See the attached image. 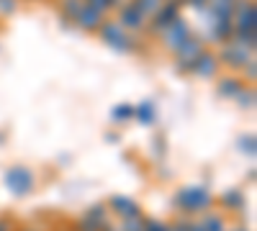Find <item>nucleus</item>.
I'll use <instances>...</instances> for the list:
<instances>
[{
  "mask_svg": "<svg viewBox=\"0 0 257 231\" xmlns=\"http://www.w3.org/2000/svg\"><path fill=\"white\" fill-rule=\"evenodd\" d=\"M100 36V41L105 47H111L113 52H121V54H132L139 49V41L134 34H128L126 29H121L116 21H103L100 29L95 31Z\"/></svg>",
  "mask_w": 257,
  "mask_h": 231,
  "instance_id": "obj_1",
  "label": "nucleus"
},
{
  "mask_svg": "<svg viewBox=\"0 0 257 231\" xmlns=\"http://www.w3.org/2000/svg\"><path fill=\"white\" fill-rule=\"evenodd\" d=\"M185 213H203V211H208L211 208V203H213V198H211V193L206 190V187H201V185H190V187H183V190L178 193V200H175Z\"/></svg>",
  "mask_w": 257,
  "mask_h": 231,
  "instance_id": "obj_2",
  "label": "nucleus"
},
{
  "mask_svg": "<svg viewBox=\"0 0 257 231\" xmlns=\"http://www.w3.org/2000/svg\"><path fill=\"white\" fill-rule=\"evenodd\" d=\"M180 0H162V6L149 16L147 21V31L152 34V36H160L170 24H173L175 18H180Z\"/></svg>",
  "mask_w": 257,
  "mask_h": 231,
  "instance_id": "obj_3",
  "label": "nucleus"
},
{
  "mask_svg": "<svg viewBox=\"0 0 257 231\" xmlns=\"http://www.w3.org/2000/svg\"><path fill=\"white\" fill-rule=\"evenodd\" d=\"M216 57H219V65H221V67H226V70H242L247 62L254 57V52L239 47L237 41H229V44H221V47H219Z\"/></svg>",
  "mask_w": 257,
  "mask_h": 231,
  "instance_id": "obj_4",
  "label": "nucleus"
},
{
  "mask_svg": "<svg viewBox=\"0 0 257 231\" xmlns=\"http://www.w3.org/2000/svg\"><path fill=\"white\" fill-rule=\"evenodd\" d=\"M193 36V29H190V24L180 16V18H175L173 24H170L162 34H160V39H162V44L170 49V52H178L185 41Z\"/></svg>",
  "mask_w": 257,
  "mask_h": 231,
  "instance_id": "obj_5",
  "label": "nucleus"
},
{
  "mask_svg": "<svg viewBox=\"0 0 257 231\" xmlns=\"http://www.w3.org/2000/svg\"><path fill=\"white\" fill-rule=\"evenodd\" d=\"M206 49V44H203V39L198 36V34H193L185 44L175 52V70L180 72V75H185V72H190V67H193V62H196V57L201 54Z\"/></svg>",
  "mask_w": 257,
  "mask_h": 231,
  "instance_id": "obj_6",
  "label": "nucleus"
},
{
  "mask_svg": "<svg viewBox=\"0 0 257 231\" xmlns=\"http://www.w3.org/2000/svg\"><path fill=\"white\" fill-rule=\"evenodd\" d=\"M34 172L29 170V167H21V164H16V167H11V170L6 172V185H8V190L13 193V195H29L31 190H34Z\"/></svg>",
  "mask_w": 257,
  "mask_h": 231,
  "instance_id": "obj_7",
  "label": "nucleus"
},
{
  "mask_svg": "<svg viewBox=\"0 0 257 231\" xmlns=\"http://www.w3.org/2000/svg\"><path fill=\"white\" fill-rule=\"evenodd\" d=\"M147 16L128 0V3H121L118 6V18H116V24L121 26V29H126L128 34H134V31H144L147 29Z\"/></svg>",
  "mask_w": 257,
  "mask_h": 231,
  "instance_id": "obj_8",
  "label": "nucleus"
},
{
  "mask_svg": "<svg viewBox=\"0 0 257 231\" xmlns=\"http://www.w3.org/2000/svg\"><path fill=\"white\" fill-rule=\"evenodd\" d=\"M219 72H221L219 57H216V52H211L208 47L196 57V62H193V67H190V75H196L201 80H211V77H216Z\"/></svg>",
  "mask_w": 257,
  "mask_h": 231,
  "instance_id": "obj_9",
  "label": "nucleus"
},
{
  "mask_svg": "<svg viewBox=\"0 0 257 231\" xmlns=\"http://www.w3.org/2000/svg\"><path fill=\"white\" fill-rule=\"evenodd\" d=\"M203 44H229V41L234 39V24L231 21H208L206 24V34L201 36Z\"/></svg>",
  "mask_w": 257,
  "mask_h": 231,
  "instance_id": "obj_10",
  "label": "nucleus"
},
{
  "mask_svg": "<svg viewBox=\"0 0 257 231\" xmlns=\"http://www.w3.org/2000/svg\"><path fill=\"white\" fill-rule=\"evenodd\" d=\"M103 21H105V13H100V11H95L93 6L85 3V6L77 11V16L72 18V26H75V29H82V31H98Z\"/></svg>",
  "mask_w": 257,
  "mask_h": 231,
  "instance_id": "obj_11",
  "label": "nucleus"
},
{
  "mask_svg": "<svg viewBox=\"0 0 257 231\" xmlns=\"http://www.w3.org/2000/svg\"><path fill=\"white\" fill-rule=\"evenodd\" d=\"M111 208H113V213H116L118 218H132V216H142V211H139L137 200L126 198V195H113V198H111Z\"/></svg>",
  "mask_w": 257,
  "mask_h": 231,
  "instance_id": "obj_12",
  "label": "nucleus"
},
{
  "mask_svg": "<svg viewBox=\"0 0 257 231\" xmlns=\"http://www.w3.org/2000/svg\"><path fill=\"white\" fill-rule=\"evenodd\" d=\"M242 88H244V80L237 77V75H224V77L219 80V85H216L219 95H221V98H229V100H234V95H237Z\"/></svg>",
  "mask_w": 257,
  "mask_h": 231,
  "instance_id": "obj_13",
  "label": "nucleus"
},
{
  "mask_svg": "<svg viewBox=\"0 0 257 231\" xmlns=\"http://www.w3.org/2000/svg\"><path fill=\"white\" fill-rule=\"evenodd\" d=\"M134 118L144 126H152L157 121V111H155V103L152 100H144L139 106H134Z\"/></svg>",
  "mask_w": 257,
  "mask_h": 231,
  "instance_id": "obj_14",
  "label": "nucleus"
},
{
  "mask_svg": "<svg viewBox=\"0 0 257 231\" xmlns=\"http://www.w3.org/2000/svg\"><path fill=\"white\" fill-rule=\"evenodd\" d=\"M221 205L226 208V211H242V208L247 205V198H244L242 190H224Z\"/></svg>",
  "mask_w": 257,
  "mask_h": 231,
  "instance_id": "obj_15",
  "label": "nucleus"
},
{
  "mask_svg": "<svg viewBox=\"0 0 257 231\" xmlns=\"http://www.w3.org/2000/svg\"><path fill=\"white\" fill-rule=\"evenodd\" d=\"M85 218H90L100 231L105 228V226H108V208H105L103 203H95V205H90L88 208V213H85Z\"/></svg>",
  "mask_w": 257,
  "mask_h": 231,
  "instance_id": "obj_16",
  "label": "nucleus"
},
{
  "mask_svg": "<svg viewBox=\"0 0 257 231\" xmlns=\"http://www.w3.org/2000/svg\"><path fill=\"white\" fill-rule=\"evenodd\" d=\"M254 95H257V93H254V88H252V85H249V88L244 85L237 95H234V103H237V106H239L242 111H252V108H254Z\"/></svg>",
  "mask_w": 257,
  "mask_h": 231,
  "instance_id": "obj_17",
  "label": "nucleus"
},
{
  "mask_svg": "<svg viewBox=\"0 0 257 231\" xmlns=\"http://www.w3.org/2000/svg\"><path fill=\"white\" fill-rule=\"evenodd\" d=\"M134 118V106H128V103H118V106H113L111 111V121L113 123H126Z\"/></svg>",
  "mask_w": 257,
  "mask_h": 231,
  "instance_id": "obj_18",
  "label": "nucleus"
},
{
  "mask_svg": "<svg viewBox=\"0 0 257 231\" xmlns=\"http://www.w3.org/2000/svg\"><path fill=\"white\" fill-rule=\"evenodd\" d=\"M82 6H85V0H59V13H62L64 18L72 21Z\"/></svg>",
  "mask_w": 257,
  "mask_h": 231,
  "instance_id": "obj_19",
  "label": "nucleus"
},
{
  "mask_svg": "<svg viewBox=\"0 0 257 231\" xmlns=\"http://www.w3.org/2000/svg\"><path fill=\"white\" fill-rule=\"evenodd\" d=\"M201 226H203L206 231H226V228H224V218H221L219 213H206V216L201 218Z\"/></svg>",
  "mask_w": 257,
  "mask_h": 231,
  "instance_id": "obj_20",
  "label": "nucleus"
},
{
  "mask_svg": "<svg viewBox=\"0 0 257 231\" xmlns=\"http://www.w3.org/2000/svg\"><path fill=\"white\" fill-rule=\"evenodd\" d=\"M88 6H93L95 11H100V13H111L113 8H118L123 0H85Z\"/></svg>",
  "mask_w": 257,
  "mask_h": 231,
  "instance_id": "obj_21",
  "label": "nucleus"
},
{
  "mask_svg": "<svg viewBox=\"0 0 257 231\" xmlns=\"http://www.w3.org/2000/svg\"><path fill=\"white\" fill-rule=\"evenodd\" d=\"M144 228V216H132V218H121L118 231H142Z\"/></svg>",
  "mask_w": 257,
  "mask_h": 231,
  "instance_id": "obj_22",
  "label": "nucleus"
},
{
  "mask_svg": "<svg viewBox=\"0 0 257 231\" xmlns=\"http://www.w3.org/2000/svg\"><path fill=\"white\" fill-rule=\"evenodd\" d=\"M239 149H242V152H247L249 157H254V152H257V141H254V134H244V136L239 139Z\"/></svg>",
  "mask_w": 257,
  "mask_h": 231,
  "instance_id": "obj_23",
  "label": "nucleus"
},
{
  "mask_svg": "<svg viewBox=\"0 0 257 231\" xmlns=\"http://www.w3.org/2000/svg\"><path fill=\"white\" fill-rule=\"evenodd\" d=\"M21 0H0V16H13Z\"/></svg>",
  "mask_w": 257,
  "mask_h": 231,
  "instance_id": "obj_24",
  "label": "nucleus"
},
{
  "mask_svg": "<svg viewBox=\"0 0 257 231\" xmlns=\"http://www.w3.org/2000/svg\"><path fill=\"white\" fill-rule=\"evenodd\" d=\"M242 72H244V77H247L249 82H254V80H257V62H254V57L247 62L244 67H242Z\"/></svg>",
  "mask_w": 257,
  "mask_h": 231,
  "instance_id": "obj_25",
  "label": "nucleus"
},
{
  "mask_svg": "<svg viewBox=\"0 0 257 231\" xmlns=\"http://www.w3.org/2000/svg\"><path fill=\"white\" fill-rule=\"evenodd\" d=\"M77 231H100V228H98L90 218H85V216H82V218L77 221Z\"/></svg>",
  "mask_w": 257,
  "mask_h": 231,
  "instance_id": "obj_26",
  "label": "nucleus"
},
{
  "mask_svg": "<svg viewBox=\"0 0 257 231\" xmlns=\"http://www.w3.org/2000/svg\"><path fill=\"white\" fill-rule=\"evenodd\" d=\"M183 3L190 6V8H196V11H203V8L211 6V0H183Z\"/></svg>",
  "mask_w": 257,
  "mask_h": 231,
  "instance_id": "obj_27",
  "label": "nucleus"
},
{
  "mask_svg": "<svg viewBox=\"0 0 257 231\" xmlns=\"http://www.w3.org/2000/svg\"><path fill=\"white\" fill-rule=\"evenodd\" d=\"M0 231H13V223L8 218H3V221H0Z\"/></svg>",
  "mask_w": 257,
  "mask_h": 231,
  "instance_id": "obj_28",
  "label": "nucleus"
},
{
  "mask_svg": "<svg viewBox=\"0 0 257 231\" xmlns=\"http://www.w3.org/2000/svg\"><path fill=\"white\" fill-rule=\"evenodd\" d=\"M188 231H206V228H203L201 223H190V226H188Z\"/></svg>",
  "mask_w": 257,
  "mask_h": 231,
  "instance_id": "obj_29",
  "label": "nucleus"
},
{
  "mask_svg": "<svg viewBox=\"0 0 257 231\" xmlns=\"http://www.w3.org/2000/svg\"><path fill=\"white\" fill-rule=\"evenodd\" d=\"M24 231H36V228H24Z\"/></svg>",
  "mask_w": 257,
  "mask_h": 231,
  "instance_id": "obj_30",
  "label": "nucleus"
},
{
  "mask_svg": "<svg viewBox=\"0 0 257 231\" xmlns=\"http://www.w3.org/2000/svg\"><path fill=\"white\" fill-rule=\"evenodd\" d=\"M237 231H247V228H237Z\"/></svg>",
  "mask_w": 257,
  "mask_h": 231,
  "instance_id": "obj_31",
  "label": "nucleus"
},
{
  "mask_svg": "<svg viewBox=\"0 0 257 231\" xmlns=\"http://www.w3.org/2000/svg\"><path fill=\"white\" fill-rule=\"evenodd\" d=\"M180 3H183V0H180Z\"/></svg>",
  "mask_w": 257,
  "mask_h": 231,
  "instance_id": "obj_32",
  "label": "nucleus"
}]
</instances>
